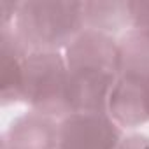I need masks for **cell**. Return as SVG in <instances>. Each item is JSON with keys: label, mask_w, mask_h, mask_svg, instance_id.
<instances>
[{"label": "cell", "mask_w": 149, "mask_h": 149, "mask_svg": "<svg viewBox=\"0 0 149 149\" xmlns=\"http://www.w3.org/2000/svg\"><path fill=\"white\" fill-rule=\"evenodd\" d=\"M70 112H107L118 81V39L84 28L67 49Z\"/></svg>", "instance_id": "obj_1"}, {"label": "cell", "mask_w": 149, "mask_h": 149, "mask_svg": "<svg viewBox=\"0 0 149 149\" xmlns=\"http://www.w3.org/2000/svg\"><path fill=\"white\" fill-rule=\"evenodd\" d=\"M13 28L30 53H60L86 28L84 2H19Z\"/></svg>", "instance_id": "obj_2"}, {"label": "cell", "mask_w": 149, "mask_h": 149, "mask_svg": "<svg viewBox=\"0 0 149 149\" xmlns=\"http://www.w3.org/2000/svg\"><path fill=\"white\" fill-rule=\"evenodd\" d=\"M19 102L56 119L70 114L65 56L60 53H28L25 56Z\"/></svg>", "instance_id": "obj_3"}, {"label": "cell", "mask_w": 149, "mask_h": 149, "mask_svg": "<svg viewBox=\"0 0 149 149\" xmlns=\"http://www.w3.org/2000/svg\"><path fill=\"white\" fill-rule=\"evenodd\" d=\"M123 128L109 112H70L58 121L56 149H118Z\"/></svg>", "instance_id": "obj_4"}, {"label": "cell", "mask_w": 149, "mask_h": 149, "mask_svg": "<svg viewBox=\"0 0 149 149\" xmlns=\"http://www.w3.org/2000/svg\"><path fill=\"white\" fill-rule=\"evenodd\" d=\"M58 121L30 111L11 121L2 137V149H56Z\"/></svg>", "instance_id": "obj_5"}, {"label": "cell", "mask_w": 149, "mask_h": 149, "mask_svg": "<svg viewBox=\"0 0 149 149\" xmlns=\"http://www.w3.org/2000/svg\"><path fill=\"white\" fill-rule=\"evenodd\" d=\"M0 46H2V105H11L19 102V88H21V70L23 60L30 53L18 35L14 33L13 25L2 26L0 30Z\"/></svg>", "instance_id": "obj_6"}, {"label": "cell", "mask_w": 149, "mask_h": 149, "mask_svg": "<svg viewBox=\"0 0 149 149\" xmlns=\"http://www.w3.org/2000/svg\"><path fill=\"white\" fill-rule=\"evenodd\" d=\"M118 76H149V32L130 28L118 39Z\"/></svg>", "instance_id": "obj_7"}, {"label": "cell", "mask_w": 149, "mask_h": 149, "mask_svg": "<svg viewBox=\"0 0 149 149\" xmlns=\"http://www.w3.org/2000/svg\"><path fill=\"white\" fill-rule=\"evenodd\" d=\"M84 25L90 30H97L112 37L121 30H130L128 2H84Z\"/></svg>", "instance_id": "obj_8"}, {"label": "cell", "mask_w": 149, "mask_h": 149, "mask_svg": "<svg viewBox=\"0 0 149 149\" xmlns=\"http://www.w3.org/2000/svg\"><path fill=\"white\" fill-rule=\"evenodd\" d=\"M130 28L149 32V2H128Z\"/></svg>", "instance_id": "obj_9"}, {"label": "cell", "mask_w": 149, "mask_h": 149, "mask_svg": "<svg viewBox=\"0 0 149 149\" xmlns=\"http://www.w3.org/2000/svg\"><path fill=\"white\" fill-rule=\"evenodd\" d=\"M118 149H149V135L144 133H132L123 137Z\"/></svg>", "instance_id": "obj_10"}]
</instances>
